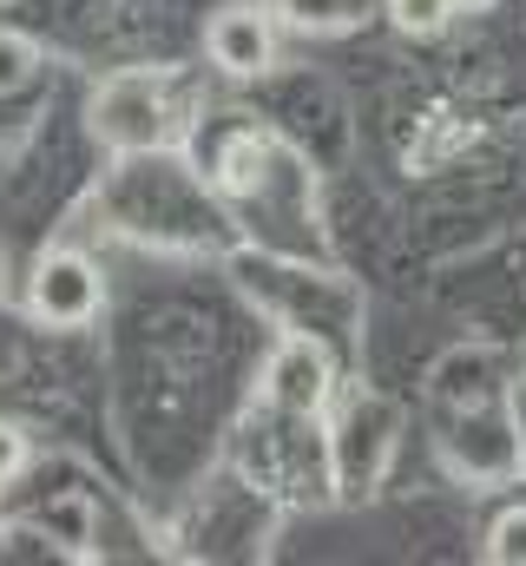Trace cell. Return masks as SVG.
<instances>
[{
    "mask_svg": "<svg viewBox=\"0 0 526 566\" xmlns=\"http://www.w3.org/2000/svg\"><path fill=\"white\" fill-rule=\"evenodd\" d=\"M382 13L394 20V33H408V40H441L454 27L448 0H382Z\"/></svg>",
    "mask_w": 526,
    "mask_h": 566,
    "instance_id": "cell-6",
    "label": "cell"
},
{
    "mask_svg": "<svg viewBox=\"0 0 526 566\" xmlns=\"http://www.w3.org/2000/svg\"><path fill=\"white\" fill-rule=\"evenodd\" d=\"M204 60L224 80H263L276 66V13L263 0H231L204 20Z\"/></svg>",
    "mask_w": 526,
    "mask_h": 566,
    "instance_id": "cell-3",
    "label": "cell"
},
{
    "mask_svg": "<svg viewBox=\"0 0 526 566\" xmlns=\"http://www.w3.org/2000/svg\"><path fill=\"white\" fill-rule=\"evenodd\" d=\"M494 566H526V507H507L494 527H487V547H481Z\"/></svg>",
    "mask_w": 526,
    "mask_h": 566,
    "instance_id": "cell-7",
    "label": "cell"
},
{
    "mask_svg": "<svg viewBox=\"0 0 526 566\" xmlns=\"http://www.w3.org/2000/svg\"><path fill=\"white\" fill-rule=\"evenodd\" d=\"M93 139L106 151H158L171 139V93L165 73H113L93 93Z\"/></svg>",
    "mask_w": 526,
    "mask_h": 566,
    "instance_id": "cell-1",
    "label": "cell"
},
{
    "mask_svg": "<svg viewBox=\"0 0 526 566\" xmlns=\"http://www.w3.org/2000/svg\"><path fill=\"white\" fill-rule=\"evenodd\" d=\"M448 7H454V13H487L494 0H448Z\"/></svg>",
    "mask_w": 526,
    "mask_h": 566,
    "instance_id": "cell-10",
    "label": "cell"
},
{
    "mask_svg": "<svg viewBox=\"0 0 526 566\" xmlns=\"http://www.w3.org/2000/svg\"><path fill=\"white\" fill-rule=\"evenodd\" d=\"M329 389H336V369H329V356H323L309 336L276 343V356H270V369H263V396H270L283 416H316V409L329 402Z\"/></svg>",
    "mask_w": 526,
    "mask_h": 566,
    "instance_id": "cell-4",
    "label": "cell"
},
{
    "mask_svg": "<svg viewBox=\"0 0 526 566\" xmlns=\"http://www.w3.org/2000/svg\"><path fill=\"white\" fill-rule=\"evenodd\" d=\"M33 66H40V46H33L27 33H13V27H0V93L27 86V80H33Z\"/></svg>",
    "mask_w": 526,
    "mask_h": 566,
    "instance_id": "cell-8",
    "label": "cell"
},
{
    "mask_svg": "<svg viewBox=\"0 0 526 566\" xmlns=\"http://www.w3.org/2000/svg\"><path fill=\"white\" fill-rule=\"evenodd\" d=\"M27 310L46 329H86L106 310V271L86 251H46L27 277Z\"/></svg>",
    "mask_w": 526,
    "mask_h": 566,
    "instance_id": "cell-2",
    "label": "cell"
},
{
    "mask_svg": "<svg viewBox=\"0 0 526 566\" xmlns=\"http://www.w3.org/2000/svg\"><path fill=\"white\" fill-rule=\"evenodd\" d=\"M20 468H27V434H20L13 422H0V488H7Z\"/></svg>",
    "mask_w": 526,
    "mask_h": 566,
    "instance_id": "cell-9",
    "label": "cell"
},
{
    "mask_svg": "<svg viewBox=\"0 0 526 566\" xmlns=\"http://www.w3.org/2000/svg\"><path fill=\"white\" fill-rule=\"evenodd\" d=\"M276 13V27H296V33H349L376 13V0H263Z\"/></svg>",
    "mask_w": 526,
    "mask_h": 566,
    "instance_id": "cell-5",
    "label": "cell"
}]
</instances>
